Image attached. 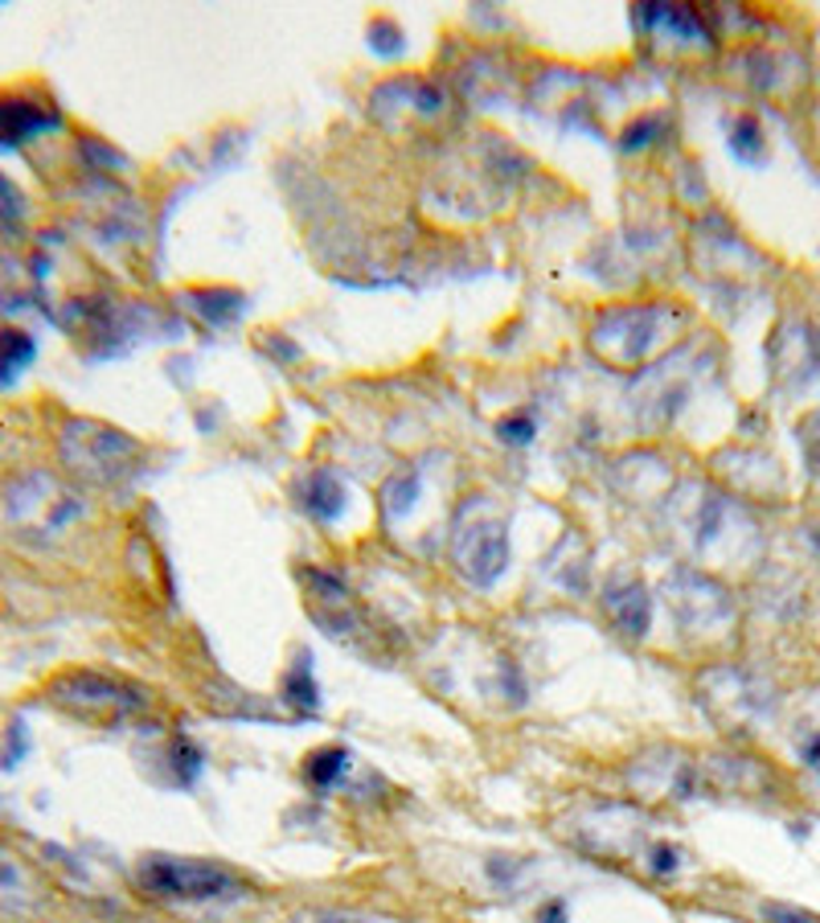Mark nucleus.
Returning <instances> with one entry per match:
<instances>
[{
  "mask_svg": "<svg viewBox=\"0 0 820 923\" xmlns=\"http://www.w3.org/2000/svg\"><path fill=\"white\" fill-rule=\"evenodd\" d=\"M140 886L164 903H226L243 895V879L234 870L202 858H149L140 866Z\"/></svg>",
  "mask_w": 820,
  "mask_h": 923,
  "instance_id": "f257e3e1",
  "label": "nucleus"
},
{
  "mask_svg": "<svg viewBox=\"0 0 820 923\" xmlns=\"http://www.w3.org/2000/svg\"><path fill=\"white\" fill-rule=\"evenodd\" d=\"M50 698L87 722H120L123 714L144 707V693L115 686V681L99 678V673H70V678L54 681Z\"/></svg>",
  "mask_w": 820,
  "mask_h": 923,
  "instance_id": "f03ea898",
  "label": "nucleus"
},
{
  "mask_svg": "<svg viewBox=\"0 0 820 923\" xmlns=\"http://www.w3.org/2000/svg\"><path fill=\"white\" fill-rule=\"evenodd\" d=\"M452 562L476 587H493L509 567V534L500 521H468L452 538Z\"/></svg>",
  "mask_w": 820,
  "mask_h": 923,
  "instance_id": "7ed1b4c3",
  "label": "nucleus"
},
{
  "mask_svg": "<svg viewBox=\"0 0 820 923\" xmlns=\"http://www.w3.org/2000/svg\"><path fill=\"white\" fill-rule=\"evenodd\" d=\"M304 579H308V604H312L316 625H321L328 637L345 640V645H365V649H369L365 616H362V608L353 604L350 591H345V584L333 579V575H321V570H304Z\"/></svg>",
  "mask_w": 820,
  "mask_h": 923,
  "instance_id": "20e7f679",
  "label": "nucleus"
},
{
  "mask_svg": "<svg viewBox=\"0 0 820 923\" xmlns=\"http://www.w3.org/2000/svg\"><path fill=\"white\" fill-rule=\"evenodd\" d=\"M604 608L611 616V625L624 632V637L640 640L652 625V599L640 584H624V587H607Z\"/></svg>",
  "mask_w": 820,
  "mask_h": 923,
  "instance_id": "39448f33",
  "label": "nucleus"
},
{
  "mask_svg": "<svg viewBox=\"0 0 820 923\" xmlns=\"http://www.w3.org/2000/svg\"><path fill=\"white\" fill-rule=\"evenodd\" d=\"M38 899H41V883L33 879V870L0 845V907L4 911H29Z\"/></svg>",
  "mask_w": 820,
  "mask_h": 923,
  "instance_id": "423d86ee",
  "label": "nucleus"
},
{
  "mask_svg": "<svg viewBox=\"0 0 820 923\" xmlns=\"http://www.w3.org/2000/svg\"><path fill=\"white\" fill-rule=\"evenodd\" d=\"M58 115L54 111H41L33 103H17V99H4L0 103V144H21L41 128H54Z\"/></svg>",
  "mask_w": 820,
  "mask_h": 923,
  "instance_id": "0eeeda50",
  "label": "nucleus"
},
{
  "mask_svg": "<svg viewBox=\"0 0 820 923\" xmlns=\"http://www.w3.org/2000/svg\"><path fill=\"white\" fill-rule=\"evenodd\" d=\"M304 509H308L316 521H336L341 509H345V489L333 473H312L308 485H304Z\"/></svg>",
  "mask_w": 820,
  "mask_h": 923,
  "instance_id": "6e6552de",
  "label": "nucleus"
},
{
  "mask_svg": "<svg viewBox=\"0 0 820 923\" xmlns=\"http://www.w3.org/2000/svg\"><path fill=\"white\" fill-rule=\"evenodd\" d=\"M283 698H287L300 714H312V710L321 707V690H316V681H312L308 657H300L296 666L287 669V678H283Z\"/></svg>",
  "mask_w": 820,
  "mask_h": 923,
  "instance_id": "1a4fd4ad",
  "label": "nucleus"
},
{
  "mask_svg": "<svg viewBox=\"0 0 820 923\" xmlns=\"http://www.w3.org/2000/svg\"><path fill=\"white\" fill-rule=\"evenodd\" d=\"M345 768H350V751L345 747H321V751H312L308 763H304V775H308L312 788H333L341 775H345Z\"/></svg>",
  "mask_w": 820,
  "mask_h": 923,
  "instance_id": "9d476101",
  "label": "nucleus"
},
{
  "mask_svg": "<svg viewBox=\"0 0 820 923\" xmlns=\"http://www.w3.org/2000/svg\"><path fill=\"white\" fill-rule=\"evenodd\" d=\"M730 149H735V156H742V161H759V156H763V136H759V123H755L751 115L735 120V128H730Z\"/></svg>",
  "mask_w": 820,
  "mask_h": 923,
  "instance_id": "9b49d317",
  "label": "nucleus"
},
{
  "mask_svg": "<svg viewBox=\"0 0 820 923\" xmlns=\"http://www.w3.org/2000/svg\"><path fill=\"white\" fill-rule=\"evenodd\" d=\"M169 755H173L176 780H181V784H193V780H198V772H202V751L189 743L185 734H176L173 747H169Z\"/></svg>",
  "mask_w": 820,
  "mask_h": 923,
  "instance_id": "f8f14e48",
  "label": "nucleus"
},
{
  "mask_svg": "<svg viewBox=\"0 0 820 923\" xmlns=\"http://www.w3.org/2000/svg\"><path fill=\"white\" fill-rule=\"evenodd\" d=\"M33 357V341L21 337V333H4L0 337V366L4 369H21V362Z\"/></svg>",
  "mask_w": 820,
  "mask_h": 923,
  "instance_id": "ddd939ff",
  "label": "nucleus"
},
{
  "mask_svg": "<svg viewBox=\"0 0 820 923\" xmlns=\"http://www.w3.org/2000/svg\"><path fill=\"white\" fill-rule=\"evenodd\" d=\"M292 923H386V920H369V915H357V911H300Z\"/></svg>",
  "mask_w": 820,
  "mask_h": 923,
  "instance_id": "4468645a",
  "label": "nucleus"
},
{
  "mask_svg": "<svg viewBox=\"0 0 820 923\" xmlns=\"http://www.w3.org/2000/svg\"><path fill=\"white\" fill-rule=\"evenodd\" d=\"M763 915H767V923H820V915H812V911H804V907H788V903H771Z\"/></svg>",
  "mask_w": 820,
  "mask_h": 923,
  "instance_id": "2eb2a0df",
  "label": "nucleus"
},
{
  "mask_svg": "<svg viewBox=\"0 0 820 923\" xmlns=\"http://www.w3.org/2000/svg\"><path fill=\"white\" fill-rule=\"evenodd\" d=\"M497 432H500V439H505V444H529V439H534V419H525V415H513V419L500 423Z\"/></svg>",
  "mask_w": 820,
  "mask_h": 923,
  "instance_id": "dca6fc26",
  "label": "nucleus"
},
{
  "mask_svg": "<svg viewBox=\"0 0 820 923\" xmlns=\"http://www.w3.org/2000/svg\"><path fill=\"white\" fill-rule=\"evenodd\" d=\"M534 923H566V903H563V899H550V903H541L538 915H534Z\"/></svg>",
  "mask_w": 820,
  "mask_h": 923,
  "instance_id": "f3484780",
  "label": "nucleus"
},
{
  "mask_svg": "<svg viewBox=\"0 0 820 923\" xmlns=\"http://www.w3.org/2000/svg\"><path fill=\"white\" fill-rule=\"evenodd\" d=\"M652 858H657V862H652L657 874H672V870H677V845H657Z\"/></svg>",
  "mask_w": 820,
  "mask_h": 923,
  "instance_id": "a211bd4d",
  "label": "nucleus"
},
{
  "mask_svg": "<svg viewBox=\"0 0 820 923\" xmlns=\"http://www.w3.org/2000/svg\"><path fill=\"white\" fill-rule=\"evenodd\" d=\"M804 763H812V768H820V739H812V743L804 747Z\"/></svg>",
  "mask_w": 820,
  "mask_h": 923,
  "instance_id": "6ab92c4d",
  "label": "nucleus"
}]
</instances>
